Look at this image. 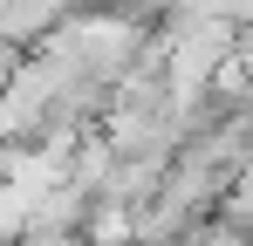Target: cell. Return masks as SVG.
<instances>
[{
    "mask_svg": "<svg viewBox=\"0 0 253 246\" xmlns=\"http://www.w3.org/2000/svg\"><path fill=\"white\" fill-rule=\"evenodd\" d=\"M219 212H226V226L240 233V240H253V164L226 185V199H219Z\"/></svg>",
    "mask_w": 253,
    "mask_h": 246,
    "instance_id": "obj_1",
    "label": "cell"
}]
</instances>
